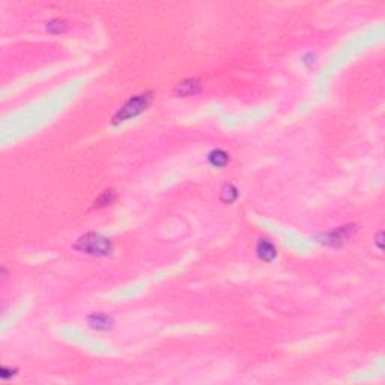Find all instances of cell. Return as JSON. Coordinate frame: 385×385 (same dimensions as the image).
<instances>
[{"label": "cell", "mask_w": 385, "mask_h": 385, "mask_svg": "<svg viewBox=\"0 0 385 385\" xmlns=\"http://www.w3.org/2000/svg\"><path fill=\"white\" fill-rule=\"evenodd\" d=\"M257 256H259L262 260L269 262V260H272L274 257L277 256V250H276V247H274L269 241L260 239V242L257 244Z\"/></svg>", "instance_id": "obj_4"}, {"label": "cell", "mask_w": 385, "mask_h": 385, "mask_svg": "<svg viewBox=\"0 0 385 385\" xmlns=\"http://www.w3.org/2000/svg\"><path fill=\"white\" fill-rule=\"evenodd\" d=\"M112 323H113L112 317H108L107 314H102V313H95L89 317V325L96 329H107L112 326Z\"/></svg>", "instance_id": "obj_5"}, {"label": "cell", "mask_w": 385, "mask_h": 385, "mask_svg": "<svg viewBox=\"0 0 385 385\" xmlns=\"http://www.w3.org/2000/svg\"><path fill=\"white\" fill-rule=\"evenodd\" d=\"M74 248L90 256H107L112 253V241L99 233L92 232L78 238Z\"/></svg>", "instance_id": "obj_1"}, {"label": "cell", "mask_w": 385, "mask_h": 385, "mask_svg": "<svg viewBox=\"0 0 385 385\" xmlns=\"http://www.w3.org/2000/svg\"><path fill=\"white\" fill-rule=\"evenodd\" d=\"M115 200V193L113 191H105L98 200H95V208H104L107 205H110Z\"/></svg>", "instance_id": "obj_7"}, {"label": "cell", "mask_w": 385, "mask_h": 385, "mask_svg": "<svg viewBox=\"0 0 385 385\" xmlns=\"http://www.w3.org/2000/svg\"><path fill=\"white\" fill-rule=\"evenodd\" d=\"M64 27H65V24H64V21H51L48 26H47V29L50 30V32H61V30H64Z\"/></svg>", "instance_id": "obj_9"}, {"label": "cell", "mask_w": 385, "mask_h": 385, "mask_svg": "<svg viewBox=\"0 0 385 385\" xmlns=\"http://www.w3.org/2000/svg\"><path fill=\"white\" fill-rule=\"evenodd\" d=\"M209 161H211L212 166H215V167H223V166H226V162L229 161V156H228V154L225 151L217 149V151H212L209 154Z\"/></svg>", "instance_id": "obj_6"}, {"label": "cell", "mask_w": 385, "mask_h": 385, "mask_svg": "<svg viewBox=\"0 0 385 385\" xmlns=\"http://www.w3.org/2000/svg\"><path fill=\"white\" fill-rule=\"evenodd\" d=\"M236 196H238V191H236V188L233 187V185H226L225 188H223V194H222V197H223V200L225 202H233L235 199H236Z\"/></svg>", "instance_id": "obj_8"}, {"label": "cell", "mask_w": 385, "mask_h": 385, "mask_svg": "<svg viewBox=\"0 0 385 385\" xmlns=\"http://www.w3.org/2000/svg\"><path fill=\"white\" fill-rule=\"evenodd\" d=\"M151 99H152L151 93H142V95H136V96L130 98L124 104V107L115 115L113 124H122V122H125L131 118L139 116L140 113H143L148 108V105L151 104Z\"/></svg>", "instance_id": "obj_2"}, {"label": "cell", "mask_w": 385, "mask_h": 385, "mask_svg": "<svg viewBox=\"0 0 385 385\" xmlns=\"http://www.w3.org/2000/svg\"><path fill=\"white\" fill-rule=\"evenodd\" d=\"M200 90V81L196 78H188L182 83L178 84L176 87V95L179 96H188V95H194Z\"/></svg>", "instance_id": "obj_3"}]
</instances>
